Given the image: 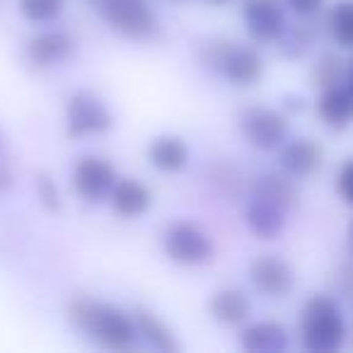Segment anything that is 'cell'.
Masks as SVG:
<instances>
[{
	"mask_svg": "<svg viewBox=\"0 0 353 353\" xmlns=\"http://www.w3.org/2000/svg\"><path fill=\"white\" fill-rule=\"evenodd\" d=\"M65 314H68V322L85 334V339L97 343L104 351H131L141 339L133 314L104 300L73 298Z\"/></svg>",
	"mask_w": 353,
	"mask_h": 353,
	"instance_id": "cell-1",
	"label": "cell"
},
{
	"mask_svg": "<svg viewBox=\"0 0 353 353\" xmlns=\"http://www.w3.org/2000/svg\"><path fill=\"white\" fill-rule=\"evenodd\" d=\"M346 322L336 300L329 295H312L300 312V341L312 353H334L343 346Z\"/></svg>",
	"mask_w": 353,
	"mask_h": 353,
	"instance_id": "cell-2",
	"label": "cell"
},
{
	"mask_svg": "<svg viewBox=\"0 0 353 353\" xmlns=\"http://www.w3.org/2000/svg\"><path fill=\"white\" fill-rule=\"evenodd\" d=\"M88 8L119 37L148 41L160 32L157 12L148 0H85Z\"/></svg>",
	"mask_w": 353,
	"mask_h": 353,
	"instance_id": "cell-3",
	"label": "cell"
},
{
	"mask_svg": "<svg viewBox=\"0 0 353 353\" xmlns=\"http://www.w3.org/2000/svg\"><path fill=\"white\" fill-rule=\"evenodd\" d=\"M114 128V114L99 94L78 90L65 102V136L83 141L90 136H104Z\"/></svg>",
	"mask_w": 353,
	"mask_h": 353,
	"instance_id": "cell-4",
	"label": "cell"
},
{
	"mask_svg": "<svg viewBox=\"0 0 353 353\" xmlns=\"http://www.w3.org/2000/svg\"><path fill=\"white\" fill-rule=\"evenodd\" d=\"M162 250L167 259L182 266H203L216 254L211 235L194 221H176L167 225L162 235Z\"/></svg>",
	"mask_w": 353,
	"mask_h": 353,
	"instance_id": "cell-5",
	"label": "cell"
},
{
	"mask_svg": "<svg viewBox=\"0 0 353 353\" xmlns=\"http://www.w3.org/2000/svg\"><path fill=\"white\" fill-rule=\"evenodd\" d=\"M240 133L252 148L261 152L279 150L288 141V119L285 114L269 107H247L240 112Z\"/></svg>",
	"mask_w": 353,
	"mask_h": 353,
	"instance_id": "cell-6",
	"label": "cell"
},
{
	"mask_svg": "<svg viewBox=\"0 0 353 353\" xmlns=\"http://www.w3.org/2000/svg\"><path fill=\"white\" fill-rule=\"evenodd\" d=\"M117 179V167L99 155H83L70 172V184L85 203L109 201Z\"/></svg>",
	"mask_w": 353,
	"mask_h": 353,
	"instance_id": "cell-7",
	"label": "cell"
},
{
	"mask_svg": "<svg viewBox=\"0 0 353 353\" xmlns=\"http://www.w3.org/2000/svg\"><path fill=\"white\" fill-rule=\"evenodd\" d=\"M242 22L250 37L259 44H274L288 27L283 0H245Z\"/></svg>",
	"mask_w": 353,
	"mask_h": 353,
	"instance_id": "cell-8",
	"label": "cell"
},
{
	"mask_svg": "<svg viewBox=\"0 0 353 353\" xmlns=\"http://www.w3.org/2000/svg\"><path fill=\"white\" fill-rule=\"evenodd\" d=\"M78 49V41L63 30H49L34 34L25 44V61L37 70L54 68V65L68 61Z\"/></svg>",
	"mask_w": 353,
	"mask_h": 353,
	"instance_id": "cell-9",
	"label": "cell"
},
{
	"mask_svg": "<svg viewBox=\"0 0 353 353\" xmlns=\"http://www.w3.org/2000/svg\"><path fill=\"white\" fill-rule=\"evenodd\" d=\"M250 281L266 298H285L295 285V271L276 254H259L250 264Z\"/></svg>",
	"mask_w": 353,
	"mask_h": 353,
	"instance_id": "cell-10",
	"label": "cell"
},
{
	"mask_svg": "<svg viewBox=\"0 0 353 353\" xmlns=\"http://www.w3.org/2000/svg\"><path fill=\"white\" fill-rule=\"evenodd\" d=\"M324 150L312 138H293L279 148V165L293 179L310 176L322 167Z\"/></svg>",
	"mask_w": 353,
	"mask_h": 353,
	"instance_id": "cell-11",
	"label": "cell"
},
{
	"mask_svg": "<svg viewBox=\"0 0 353 353\" xmlns=\"http://www.w3.org/2000/svg\"><path fill=\"white\" fill-rule=\"evenodd\" d=\"M218 75H223L228 83L237 85V88H250L264 75V59L254 46L232 41Z\"/></svg>",
	"mask_w": 353,
	"mask_h": 353,
	"instance_id": "cell-12",
	"label": "cell"
},
{
	"mask_svg": "<svg viewBox=\"0 0 353 353\" xmlns=\"http://www.w3.org/2000/svg\"><path fill=\"white\" fill-rule=\"evenodd\" d=\"M109 203H112L117 216L133 221V218H141L150 211L152 192L145 182H141L136 176H119L112 194H109Z\"/></svg>",
	"mask_w": 353,
	"mask_h": 353,
	"instance_id": "cell-13",
	"label": "cell"
},
{
	"mask_svg": "<svg viewBox=\"0 0 353 353\" xmlns=\"http://www.w3.org/2000/svg\"><path fill=\"white\" fill-rule=\"evenodd\" d=\"M317 114L324 126L341 131L353 123V88L351 85H332L324 88L317 99Z\"/></svg>",
	"mask_w": 353,
	"mask_h": 353,
	"instance_id": "cell-14",
	"label": "cell"
},
{
	"mask_svg": "<svg viewBox=\"0 0 353 353\" xmlns=\"http://www.w3.org/2000/svg\"><path fill=\"white\" fill-rule=\"evenodd\" d=\"M148 162L157 172H165V174L182 172L189 162L187 141L182 136H176V133H162V136L152 138L150 145H148Z\"/></svg>",
	"mask_w": 353,
	"mask_h": 353,
	"instance_id": "cell-15",
	"label": "cell"
},
{
	"mask_svg": "<svg viewBox=\"0 0 353 353\" xmlns=\"http://www.w3.org/2000/svg\"><path fill=\"white\" fill-rule=\"evenodd\" d=\"M245 223L259 240H276L285 228V208L266 199L252 196L245 208Z\"/></svg>",
	"mask_w": 353,
	"mask_h": 353,
	"instance_id": "cell-16",
	"label": "cell"
},
{
	"mask_svg": "<svg viewBox=\"0 0 353 353\" xmlns=\"http://www.w3.org/2000/svg\"><path fill=\"white\" fill-rule=\"evenodd\" d=\"M288 343H290V339H288L285 327L274 322V319L252 322L240 332V346L250 353H279V351H285Z\"/></svg>",
	"mask_w": 353,
	"mask_h": 353,
	"instance_id": "cell-17",
	"label": "cell"
},
{
	"mask_svg": "<svg viewBox=\"0 0 353 353\" xmlns=\"http://www.w3.org/2000/svg\"><path fill=\"white\" fill-rule=\"evenodd\" d=\"M208 314L223 327H237L252 314V300L240 288H221L208 298Z\"/></svg>",
	"mask_w": 353,
	"mask_h": 353,
	"instance_id": "cell-18",
	"label": "cell"
},
{
	"mask_svg": "<svg viewBox=\"0 0 353 353\" xmlns=\"http://www.w3.org/2000/svg\"><path fill=\"white\" fill-rule=\"evenodd\" d=\"M250 194L252 196L266 199V201H274L279 206H283L285 211L298 206L300 194L295 189L293 179H288V174H276V172H264V174H256L250 182Z\"/></svg>",
	"mask_w": 353,
	"mask_h": 353,
	"instance_id": "cell-19",
	"label": "cell"
},
{
	"mask_svg": "<svg viewBox=\"0 0 353 353\" xmlns=\"http://www.w3.org/2000/svg\"><path fill=\"white\" fill-rule=\"evenodd\" d=\"M133 322H136V329H138V336L148 343L150 348L160 353H176L179 351V341H176L174 332L157 317L152 310H145V307H136L133 310Z\"/></svg>",
	"mask_w": 353,
	"mask_h": 353,
	"instance_id": "cell-20",
	"label": "cell"
},
{
	"mask_svg": "<svg viewBox=\"0 0 353 353\" xmlns=\"http://www.w3.org/2000/svg\"><path fill=\"white\" fill-rule=\"evenodd\" d=\"M332 37L341 49H353V0H341L327 17Z\"/></svg>",
	"mask_w": 353,
	"mask_h": 353,
	"instance_id": "cell-21",
	"label": "cell"
},
{
	"mask_svg": "<svg viewBox=\"0 0 353 353\" xmlns=\"http://www.w3.org/2000/svg\"><path fill=\"white\" fill-rule=\"evenodd\" d=\"M17 10L32 25H51L65 10V0H17Z\"/></svg>",
	"mask_w": 353,
	"mask_h": 353,
	"instance_id": "cell-22",
	"label": "cell"
},
{
	"mask_svg": "<svg viewBox=\"0 0 353 353\" xmlns=\"http://www.w3.org/2000/svg\"><path fill=\"white\" fill-rule=\"evenodd\" d=\"M281 49V54L285 59H300L310 51V46L314 44V30L310 25H295L285 27V32L281 34V39L276 41Z\"/></svg>",
	"mask_w": 353,
	"mask_h": 353,
	"instance_id": "cell-23",
	"label": "cell"
},
{
	"mask_svg": "<svg viewBox=\"0 0 353 353\" xmlns=\"http://www.w3.org/2000/svg\"><path fill=\"white\" fill-rule=\"evenodd\" d=\"M230 46H232V41L223 39V37H213V39L203 41L196 49V59H199V63H201V68L211 70V73H221V65H223V61H225Z\"/></svg>",
	"mask_w": 353,
	"mask_h": 353,
	"instance_id": "cell-24",
	"label": "cell"
},
{
	"mask_svg": "<svg viewBox=\"0 0 353 353\" xmlns=\"http://www.w3.org/2000/svg\"><path fill=\"white\" fill-rule=\"evenodd\" d=\"M34 192L44 211L59 213L63 208V199H61V192L56 187V179L49 172H37L34 174Z\"/></svg>",
	"mask_w": 353,
	"mask_h": 353,
	"instance_id": "cell-25",
	"label": "cell"
},
{
	"mask_svg": "<svg viewBox=\"0 0 353 353\" xmlns=\"http://www.w3.org/2000/svg\"><path fill=\"white\" fill-rule=\"evenodd\" d=\"M341 75H343L341 61H339L334 54H324L312 68V85L314 88H322V90L332 88V85L341 83Z\"/></svg>",
	"mask_w": 353,
	"mask_h": 353,
	"instance_id": "cell-26",
	"label": "cell"
},
{
	"mask_svg": "<svg viewBox=\"0 0 353 353\" xmlns=\"http://www.w3.org/2000/svg\"><path fill=\"white\" fill-rule=\"evenodd\" d=\"M336 189L341 194V199L353 206V160H348L346 165L339 170V176H336Z\"/></svg>",
	"mask_w": 353,
	"mask_h": 353,
	"instance_id": "cell-27",
	"label": "cell"
},
{
	"mask_svg": "<svg viewBox=\"0 0 353 353\" xmlns=\"http://www.w3.org/2000/svg\"><path fill=\"white\" fill-rule=\"evenodd\" d=\"M290 12H295L298 17H314L324 8L327 0H283Z\"/></svg>",
	"mask_w": 353,
	"mask_h": 353,
	"instance_id": "cell-28",
	"label": "cell"
},
{
	"mask_svg": "<svg viewBox=\"0 0 353 353\" xmlns=\"http://www.w3.org/2000/svg\"><path fill=\"white\" fill-rule=\"evenodd\" d=\"M283 107L288 109V114H298L305 109V99L300 94H285L283 97Z\"/></svg>",
	"mask_w": 353,
	"mask_h": 353,
	"instance_id": "cell-29",
	"label": "cell"
},
{
	"mask_svg": "<svg viewBox=\"0 0 353 353\" xmlns=\"http://www.w3.org/2000/svg\"><path fill=\"white\" fill-rule=\"evenodd\" d=\"M0 165H10V152H8V141L0 131Z\"/></svg>",
	"mask_w": 353,
	"mask_h": 353,
	"instance_id": "cell-30",
	"label": "cell"
},
{
	"mask_svg": "<svg viewBox=\"0 0 353 353\" xmlns=\"http://www.w3.org/2000/svg\"><path fill=\"white\" fill-rule=\"evenodd\" d=\"M348 85L353 88V61H351V68H348Z\"/></svg>",
	"mask_w": 353,
	"mask_h": 353,
	"instance_id": "cell-31",
	"label": "cell"
},
{
	"mask_svg": "<svg viewBox=\"0 0 353 353\" xmlns=\"http://www.w3.org/2000/svg\"><path fill=\"white\" fill-rule=\"evenodd\" d=\"M211 3H216V6H223V3H230V0H211Z\"/></svg>",
	"mask_w": 353,
	"mask_h": 353,
	"instance_id": "cell-32",
	"label": "cell"
},
{
	"mask_svg": "<svg viewBox=\"0 0 353 353\" xmlns=\"http://www.w3.org/2000/svg\"><path fill=\"white\" fill-rule=\"evenodd\" d=\"M351 240H353V223H351Z\"/></svg>",
	"mask_w": 353,
	"mask_h": 353,
	"instance_id": "cell-33",
	"label": "cell"
}]
</instances>
